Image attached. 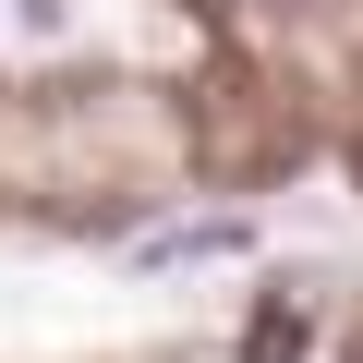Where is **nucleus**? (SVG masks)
<instances>
[{
    "instance_id": "obj_1",
    "label": "nucleus",
    "mask_w": 363,
    "mask_h": 363,
    "mask_svg": "<svg viewBox=\"0 0 363 363\" xmlns=\"http://www.w3.org/2000/svg\"><path fill=\"white\" fill-rule=\"evenodd\" d=\"M242 242H255L242 218H182V230H145L133 267H194V255H242Z\"/></svg>"
}]
</instances>
